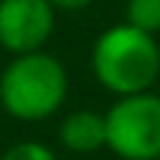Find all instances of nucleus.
Here are the masks:
<instances>
[{"mask_svg":"<svg viewBox=\"0 0 160 160\" xmlns=\"http://www.w3.org/2000/svg\"><path fill=\"white\" fill-rule=\"evenodd\" d=\"M92 71L113 95L148 92L160 77V48L154 36L131 24H116L98 36L92 48Z\"/></svg>","mask_w":160,"mask_h":160,"instance_id":"obj_1","label":"nucleus"},{"mask_svg":"<svg viewBox=\"0 0 160 160\" xmlns=\"http://www.w3.org/2000/svg\"><path fill=\"white\" fill-rule=\"evenodd\" d=\"M65 65L45 51L18 53L0 74V104L12 119L42 122L65 104Z\"/></svg>","mask_w":160,"mask_h":160,"instance_id":"obj_2","label":"nucleus"},{"mask_svg":"<svg viewBox=\"0 0 160 160\" xmlns=\"http://www.w3.org/2000/svg\"><path fill=\"white\" fill-rule=\"evenodd\" d=\"M107 148L122 160H160V95H122L107 110Z\"/></svg>","mask_w":160,"mask_h":160,"instance_id":"obj_3","label":"nucleus"},{"mask_svg":"<svg viewBox=\"0 0 160 160\" xmlns=\"http://www.w3.org/2000/svg\"><path fill=\"white\" fill-rule=\"evenodd\" d=\"M53 33V6L48 0H0V48L9 53L42 51Z\"/></svg>","mask_w":160,"mask_h":160,"instance_id":"obj_4","label":"nucleus"},{"mask_svg":"<svg viewBox=\"0 0 160 160\" xmlns=\"http://www.w3.org/2000/svg\"><path fill=\"white\" fill-rule=\"evenodd\" d=\"M59 142L74 154H92L107 145V116L95 110H74L59 125Z\"/></svg>","mask_w":160,"mask_h":160,"instance_id":"obj_5","label":"nucleus"},{"mask_svg":"<svg viewBox=\"0 0 160 160\" xmlns=\"http://www.w3.org/2000/svg\"><path fill=\"white\" fill-rule=\"evenodd\" d=\"M128 24L145 33H160V0H128Z\"/></svg>","mask_w":160,"mask_h":160,"instance_id":"obj_6","label":"nucleus"},{"mask_svg":"<svg viewBox=\"0 0 160 160\" xmlns=\"http://www.w3.org/2000/svg\"><path fill=\"white\" fill-rule=\"evenodd\" d=\"M0 160H57L51 148L45 142H36V139H24V142H15L3 151Z\"/></svg>","mask_w":160,"mask_h":160,"instance_id":"obj_7","label":"nucleus"},{"mask_svg":"<svg viewBox=\"0 0 160 160\" xmlns=\"http://www.w3.org/2000/svg\"><path fill=\"white\" fill-rule=\"evenodd\" d=\"M53 9H65V12H77V9H86L92 0H48Z\"/></svg>","mask_w":160,"mask_h":160,"instance_id":"obj_8","label":"nucleus"}]
</instances>
